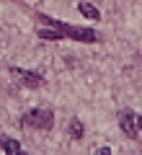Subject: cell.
Instances as JSON below:
<instances>
[{"instance_id":"6da1fadb","label":"cell","mask_w":142,"mask_h":155,"mask_svg":"<svg viewBox=\"0 0 142 155\" xmlns=\"http://www.w3.org/2000/svg\"><path fill=\"white\" fill-rule=\"evenodd\" d=\"M21 124L23 127H34V129H49L54 124V114H52V109H34L28 114H23Z\"/></svg>"},{"instance_id":"7a4b0ae2","label":"cell","mask_w":142,"mask_h":155,"mask_svg":"<svg viewBox=\"0 0 142 155\" xmlns=\"http://www.w3.org/2000/svg\"><path fill=\"white\" fill-rule=\"evenodd\" d=\"M52 26L60 28L62 36L67 39H78V41H98V34L93 31V28H80V26H67L62 21H52Z\"/></svg>"},{"instance_id":"3957f363","label":"cell","mask_w":142,"mask_h":155,"mask_svg":"<svg viewBox=\"0 0 142 155\" xmlns=\"http://www.w3.org/2000/svg\"><path fill=\"white\" fill-rule=\"evenodd\" d=\"M11 75L16 78V80H21V85H26V88H39V85L44 83L41 75L28 72V70H18V67H11Z\"/></svg>"},{"instance_id":"277c9868","label":"cell","mask_w":142,"mask_h":155,"mask_svg":"<svg viewBox=\"0 0 142 155\" xmlns=\"http://www.w3.org/2000/svg\"><path fill=\"white\" fill-rule=\"evenodd\" d=\"M119 124H121V132H124L127 137L134 140L137 134H140V129H137V119H134V114H132L129 109L119 111Z\"/></svg>"},{"instance_id":"5b68a950","label":"cell","mask_w":142,"mask_h":155,"mask_svg":"<svg viewBox=\"0 0 142 155\" xmlns=\"http://www.w3.org/2000/svg\"><path fill=\"white\" fill-rule=\"evenodd\" d=\"M78 11H80L85 18H91V21H98V18H101V11H98L96 5H91V3H80Z\"/></svg>"},{"instance_id":"8992f818","label":"cell","mask_w":142,"mask_h":155,"mask_svg":"<svg viewBox=\"0 0 142 155\" xmlns=\"http://www.w3.org/2000/svg\"><path fill=\"white\" fill-rule=\"evenodd\" d=\"M3 153L18 155V153H21V142H18V140H3Z\"/></svg>"},{"instance_id":"52a82bcc","label":"cell","mask_w":142,"mask_h":155,"mask_svg":"<svg viewBox=\"0 0 142 155\" xmlns=\"http://www.w3.org/2000/svg\"><path fill=\"white\" fill-rule=\"evenodd\" d=\"M39 36H41V39H52V41L65 39V36H62V31H60V28H54V26H52V28H41V31H39Z\"/></svg>"},{"instance_id":"ba28073f","label":"cell","mask_w":142,"mask_h":155,"mask_svg":"<svg viewBox=\"0 0 142 155\" xmlns=\"http://www.w3.org/2000/svg\"><path fill=\"white\" fill-rule=\"evenodd\" d=\"M83 132H85V129H83V122H80V119H72V122H70V134L75 140H80Z\"/></svg>"},{"instance_id":"9c48e42d","label":"cell","mask_w":142,"mask_h":155,"mask_svg":"<svg viewBox=\"0 0 142 155\" xmlns=\"http://www.w3.org/2000/svg\"><path fill=\"white\" fill-rule=\"evenodd\" d=\"M137 129H142V116H140V119H137Z\"/></svg>"}]
</instances>
